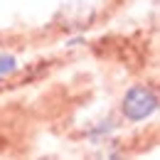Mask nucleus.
<instances>
[{
	"instance_id": "nucleus-2",
	"label": "nucleus",
	"mask_w": 160,
	"mask_h": 160,
	"mask_svg": "<svg viewBox=\"0 0 160 160\" xmlns=\"http://www.w3.org/2000/svg\"><path fill=\"white\" fill-rule=\"evenodd\" d=\"M15 69V59L10 54H0V74H10Z\"/></svg>"
},
{
	"instance_id": "nucleus-1",
	"label": "nucleus",
	"mask_w": 160,
	"mask_h": 160,
	"mask_svg": "<svg viewBox=\"0 0 160 160\" xmlns=\"http://www.w3.org/2000/svg\"><path fill=\"white\" fill-rule=\"evenodd\" d=\"M155 108H158V96L145 86H133L123 96V113L131 121L148 118V116L155 113Z\"/></svg>"
}]
</instances>
